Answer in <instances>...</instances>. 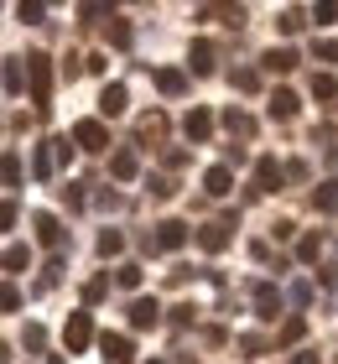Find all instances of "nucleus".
Returning <instances> with one entry per match:
<instances>
[{"label":"nucleus","mask_w":338,"mask_h":364,"mask_svg":"<svg viewBox=\"0 0 338 364\" xmlns=\"http://www.w3.org/2000/svg\"><path fill=\"white\" fill-rule=\"evenodd\" d=\"M26 73H31V105L47 109V105H53V63H47L42 53H31L26 58Z\"/></svg>","instance_id":"nucleus-1"},{"label":"nucleus","mask_w":338,"mask_h":364,"mask_svg":"<svg viewBox=\"0 0 338 364\" xmlns=\"http://www.w3.org/2000/svg\"><path fill=\"white\" fill-rule=\"evenodd\" d=\"M89 338H94V323H89V312H73L63 328V343H68V354H83L89 349Z\"/></svg>","instance_id":"nucleus-2"},{"label":"nucleus","mask_w":338,"mask_h":364,"mask_svg":"<svg viewBox=\"0 0 338 364\" xmlns=\"http://www.w3.org/2000/svg\"><path fill=\"white\" fill-rule=\"evenodd\" d=\"M73 146H83V151H105V146H110V130L99 125V120H78V125H73Z\"/></svg>","instance_id":"nucleus-3"},{"label":"nucleus","mask_w":338,"mask_h":364,"mask_svg":"<svg viewBox=\"0 0 338 364\" xmlns=\"http://www.w3.org/2000/svg\"><path fill=\"white\" fill-rule=\"evenodd\" d=\"M162 323V302L157 296H135L130 302V328H157Z\"/></svg>","instance_id":"nucleus-4"},{"label":"nucleus","mask_w":338,"mask_h":364,"mask_svg":"<svg viewBox=\"0 0 338 364\" xmlns=\"http://www.w3.org/2000/svg\"><path fill=\"white\" fill-rule=\"evenodd\" d=\"M99 349H105L110 364H130V359H135V343H130L125 333H105V338H99Z\"/></svg>","instance_id":"nucleus-5"},{"label":"nucleus","mask_w":338,"mask_h":364,"mask_svg":"<svg viewBox=\"0 0 338 364\" xmlns=\"http://www.w3.org/2000/svg\"><path fill=\"white\" fill-rule=\"evenodd\" d=\"M182 240H188V224H177V219H162L157 224V250H177Z\"/></svg>","instance_id":"nucleus-6"},{"label":"nucleus","mask_w":338,"mask_h":364,"mask_svg":"<svg viewBox=\"0 0 338 364\" xmlns=\"http://www.w3.org/2000/svg\"><path fill=\"white\" fill-rule=\"evenodd\" d=\"M276 188H281V167L270 156H260L255 161V193H276Z\"/></svg>","instance_id":"nucleus-7"},{"label":"nucleus","mask_w":338,"mask_h":364,"mask_svg":"<svg viewBox=\"0 0 338 364\" xmlns=\"http://www.w3.org/2000/svg\"><path fill=\"white\" fill-rule=\"evenodd\" d=\"M198 245H203V250H224V245H229V219L203 224V229H198Z\"/></svg>","instance_id":"nucleus-8"},{"label":"nucleus","mask_w":338,"mask_h":364,"mask_svg":"<svg viewBox=\"0 0 338 364\" xmlns=\"http://www.w3.org/2000/svg\"><path fill=\"white\" fill-rule=\"evenodd\" d=\"M182 130H188V141H208L213 136V114L208 109H193L188 120H182Z\"/></svg>","instance_id":"nucleus-9"},{"label":"nucleus","mask_w":338,"mask_h":364,"mask_svg":"<svg viewBox=\"0 0 338 364\" xmlns=\"http://www.w3.org/2000/svg\"><path fill=\"white\" fill-rule=\"evenodd\" d=\"M31 229H37V240H42V245H53V250L63 245V224L53 219V213H37V219H31Z\"/></svg>","instance_id":"nucleus-10"},{"label":"nucleus","mask_w":338,"mask_h":364,"mask_svg":"<svg viewBox=\"0 0 338 364\" xmlns=\"http://www.w3.org/2000/svg\"><path fill=\"white\" fill-rule=\"evenodd\" d=\"M203 188H208V198H224L234 188V172L229 167H208V172H203Z\"/></svg>","instance_id":"nucleus-11"},{"label":"nucleus","mask_w":338,"mask_h":364,"mask_svg":"<svg viewBox=\"0 0 338 364\" xmlns=\"http://www.w3.org/2000/svg\"><path fill=\"white\" fill-rule=\"evenodd\" d=\"M99 114H125V84H105V94H99Z\"/></svg>","instance_id":"nucleus-12"},{"label":"nucleus","mask_w":338,"mask_h":364,"mask_svg":"<svg viewBox=\"0 0 338 364\" xmlns=\"http://www.w3.org/2000/svg\"><path fill=\"white\" fill-rule=\"evenodd\" d=\"M255 312L270 323V318L281 312V291H276V287H255Z\"/></svg>","instance_id":"nucleus-13"},{"label":"nucleus","mask_w":338,"mask_h":364,"mask_svg":"<svg viewBox=\"0 0 338 364\" xmlns=\"http://www.w3.org/2000/svg\"><path fill=\"white\" fill-rule=\"evenodd\" d=\"M53 167H58V151H53V141H42V146H37V156H31V172L47 182V177H53Z\"/></svg>","instance_id":"nucleus-14"},{"label":"nucleus","mask_w":338,"mask_h":364,"mask_svg":"<svg viewBox=\"0 0 338 364\" xmlns=\"http://www.w3.org/2000/svg\"><path fill=\"white\" fill-rule=\"evenodd\" d=\"M265 68H270V73H292V68H297V53H292V47H270V53H265Z\"/></svg>","instance_id":"nucleus-15"},{"label":"nucleus","mask_w":338,"mask_h":364,"mask_svg":"<svg viewBox=\"0 0 338 364\" xmlns=\"http://www.w3.org/2000/svg\"><path fill=\"white\" fill-rule=\"evenodd\" d=\"M135 172H141V161H135V151H115V161H110V177H120V182H130Z\"/></svg>","instance_id":"nucleus-16"},{"label":"nucleus","mask_w":338,"mask_h":364,"mask_svg":"<svg viewBox=\"0 0 338 364\" xmlns=\"http://www.w3.org/2000/svg\"><path fill=\"white\" fill-rule=\"evenodd\" d=\"M270 114H276V120H292V114H297V94L276 89V94H270Z\"/></svg>","instance_id":"nucleus-17"},{"label":"nucleus","mask_w":338,"mask_h":364,"mask_svg":"<svg viewBox=\"0 0 338 364\" xmlns=\"http://www.w3.org/2000/svg\"><path fill=\"white\" fill-rule=\"evenodd\" d=\"M188 63H193V73H208V68H213V47H208V42H193Z\"/></svg>","instance_id":"nucleus-18"},{"label":"nucleus","mask_w":338,"mask_h":364,"mask_svg":"<svg viewBox=\"0 0 338 364\" xmlns=\"http://www.w3.org/2000/svg\"><path fill=\"white\" fill-rule=\"evenodd\" d=\"M157 89H162V94H182V89H188V78H182L177 68H162V73H157Z\"/></svg>","instance_id":"nucleus-19"},{"label":"nucleus","mask_w":338,"mask_h":364,"mask_svg":"<svg viewBox=\"0 0 338 364\" xmlns=\"http://www.w3.org/2000/svg\"><path fill=\"white\" fill-rule=\"evenodd\" d=\"M229 84L240 89V94H255V89H260V73H255V68H234V78H229Z\"/></svg>","instance_id":"nucleus-20"},{"label":"nucleus","mask_w":338,"mask_h":364,"mask_svg":"<svg viewBox=\"0 0 338 364\" xmlns=\"http://www.w3.org/2000/svg\"><path fill=\"white\" fill-rule=\"evenodd\" d=\"M141 136H146V141H162V136H167V114H146V120H141Z\"/></svg>","instance_id":"nucleus-21"},{"label":"nucleus","mask_w":338,"mask_h":364,"mask_svg":"<svg viewBox=\"0 0 338 364\" xmlns=\"http://www.w3.org/2000/svg\"><path fill=\"white\" fill-rule=\"evenodd\" d=\"M115 281H120L125 291H135V287H141V266H135V260H125V266L115 271Z\"/></svg>","instance_id":"nucleus-22"},{"label":"nucleus","mask_w":338,"mask_h":364,"mask_svg":"<svg viewBox=\"0 0 338 364\" xmlns=\"http://www.w3.org/2000/svg\"><path fill=\"white\" fill-rule=\"evenodd\" d=\"M224 125L234 130V136H250V130H255V120H250V114H240V109H229V114H224Z\"/></svg>","instance_id":"nucleus-23"},{"label":"nucleus","mask_w":338,"mask_h":364,"mask_svg":"<svg viewBox=\"0 0 338 364\" xmlns=\"http://www.w3.org/2000/svg\"><path fill=\"white\" fill-rule=\"evenodd\" d=\"M125 250V240L115 235V229H105V235H99V255H120Z\"/></svg>","instance_id":"nucleus-24"},{"label":"nucleus","mask_w":338,"mask_h":364,"mask_svg":"<svg viewBox=\"0 0 338 364\" xmlns=\"http://www.w3.org/2000/svg\"><path fill=\"white\" fill-rule=\"evenodd\" d=\"M312 203H317V208H323V213H328V208L338 203V188H333V182H323V188H317V193H312Z\"/></svg>","instance_id":"nucleus-25"},{"label":"nucleus","mask_w":338,"mask_h":364,"mask_svg":"<svg viewBox=\"0 0 338 364\" xmlns=\"http://www.w3.org/2000/svg\"><path fill=\"white\" fill-rule=\"evenodd\" d=\"M312 94H317V99H333V94H338V84H333L328 73H312Z\"/></svg>","instance_id":"nucleus-26"},{"label":"nucleus","mask_w":338,"mask_h":364,"mask_svg":"<svg viewBox=\"0 0 338 364\" xmlns=\"http://www.w3.org/2000/svg\"><path fill=\"white\" fill-rule=\"evenodd\" d=\"M6 188H21V156H6Z\"/></svg>","instance_id":"nucleus-27"},{"label":"nucleus","mask_w":338,"mask_h":364,"mask_svg":"<svg viewBox=\"0 0 338 364\" xmlns=\"http://www.w3.org/2000/svg\"><path fill=\"white\" fill-rule=\"evenodd\" d=\"M302 333H307V323H302V318H292V323L281 328V338H276V343H297Z\"/></svg>","instance_id":"nucleus-28"},{"label":"nucleus","mask_w":338,"mask_h":364,"mask_svg":"<svg viewBox=\"0 0 338 364\" xmlns=\"http://www.w3.org/2000/svg\"><path fill=\"white\" fill-rule=\"evenodd\" d=\"M317 250H323V240H317V235H307V240L297 245V255H302V260H317Z\"/></svg>","instance_id":"nucleus-29"},{"label":"nucleus","mask_w":338,"mask_h":364,"mask_svg":"<svg viewBox=\"0 0 338 364\" xmlns=\"http://www.w3.org/2000/svg\"><path fill=\"white\" fill-rule=\"evenodd\" d=\"M26 266V250H21V245H11V250H6V271H21Z\"/></svg>","instance_id":"nucleus-30"},{"label":"nucleus","mask_w":338,"mask_h":364,"mask_svg":"<svg viewBox=\"0 0 338 364\" xmlns=\"http://www.w3.org/2000/svg\"><path fill=\"white\" fill-rule=\"evenodd\" d=\"M281 31L292 37V31H302V11H281Z\"/></svg>","instance_id":"nucleus-31"},{"label":"nucleus","mask_w":338,"mask_h":364,"mask_svg":"<svg viewBox=\"0 0 338 364\" xmlns=\"http://www.w3.org/2000/svg\"><path fill=\"white\" fill-rule=\"evenodd\" d=\"M333 16H338V6H333V0H323V6H317V11H312V21H317V26H328V21H333Z\"/></svg>","instance_id":"nucleus-32"},{"label":"nucleus","mask_w":338,"mask_h":364,"mask_svg":"<svg viewBox=\"0 0 338 364\" xmlns=\"http://www.w3.org/2000/svg\"><path fill=\"white\" fill-rule=\"evenodd\" d=\"M110 42H115V47H130V26L115 21V26H110Z\"/></svg>","instance_id":"nucleus-33"},{"label":"nucleus","mask_w":338,"mask_h":364,"mask_svg":"<svg viewBox=\"0 0 338 364\" xmlns=\"http://www.w3.org/2000/svg\"><path fill=\"white\" fill-rule=\"evenodd\" d=\"M16 16H21L26 26H37V21H42V6H16Z\"/></svg>","instance_id":"nucleus-34"},{"label":"nucleus","mask_w":338,"mask_h":364,"mask_svg":"<svg viewBox=\"0 0 338 364\" xmlns=\"http://www.w3.org/2000/svg\"><path fill=\"white\" fill-rule=\"evenodd\" d=\"M6 89L21 94V68H16V63H6Z\"/></svg>","instance_id":"nucleus-35"},{"label":"nucleus","mask_w":338,"mask_h":364,"mask_svg":"<svg viewBox=\"0 0 338 364\" xmlns=\"http://www.w3.org/2000/svg\"><path fill=\"white\" fill-rule=\"evenodd\" d=\"M146 188H151V193H157V198H172V182H167V177H151V182H146Z\"/></svg>","instance_id":"nucleus-36"},{"label":"nucleus","mask_w":338,"mask_h":364,"mask_svg":"<svg viewBox=\"0 0 338 364\" xmlns=\"http://www.w3.org/2000/svg\"><path fill=\"white\" fill-rule=\"evenodd\" d=\"M42 343H47V333H42L37 323H31V328H26V349H42Z\"/></svg>","instance_id":"nucleus-37"},{"label":"nucleus","mask_w":338,"mask_h":364,"mask_svg":"<svg viewBox=\"0 0 338 364\" xmlns=\"http://www.w3.org/2000/svg\"><path fill=\"white\" fill-rule=\"evenodd\" d=\"M53 151H58V167H68V161H73V146H68V141H53Z\"/></svg>","instance_id":"nucleus-38"},{"label":"nucleus","mask_w":338,"mask_h":364,"mask_svg":"<svg viewBox=\"0 0 338 364\" xmlns=\"http://www.w3.org/2000/svg\"><path fill=\"white\" fill-rule=\"evenodd\" d=\"M172 323H177V328H188V323H193V307H188V302L172 307Z\"/></svg>","instance_id":"nucleus-39"},{"label":"nucleus","mask_w":338,"mask_h":364,"mask_svg":"<svg viewBox=\"0 0 338 364\" xmlns=\"http://www.w3.org/2000/svg\"><path fill=\"white\" fill-rule=\"evenodd\" d=\"M317 58H323V63H338V42H317Z\"/></svg>","instance_id":"nucleus-40"},{"label":"nucleus","mask_w":338,"mask_h":364,"mask_svg":"<svg viewBox=\"0 0 338 364\" xmlns=\"http://www.w3.org/2000/svg\"><path fill=\"white\" fill-rule=\"evenodd\" d=\"M292 364H317V354H297V359H292Z\"/></svg>","instance_id":"nucleus-41"},{"label":"nucleus","mask_w":338,"mask_h":364,"mask_svg":"<svg viewBox=\"0 0 338 364\" xmlns=\"http://www.w3.org/2000/svg\"><path fill=\"white\" fill-rule=\"evenodd\" d=\"M53 364H68V359H53Z\"/></svg>","instance_id":"nucleus-42"},{"label":"nucleus","mask_w":338,"mask_h":364,"mask_svg":"<svg viewBox=\"0 0 338 364\" xmlns=\"http://www.w3.org/2000/svg\"><path fill=\"white\" fill-rule=\"evenodd\" d=\"M151 364H162V359H151Z\"/></svg>","instance_id":"nucleus-43"}]
</instances>
